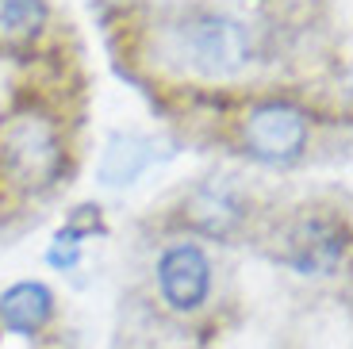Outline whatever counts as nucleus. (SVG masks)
Listing matches in <instances>:
<instances>
[{
  "instance_id": "1",
  "label": "nucleus",
  "mask_w": 353,
  "mask_h": 349,
  "mask_svg": "<svg viewBox=\"0 0 353 349\" xmlns=\"http://www.w3.org/2000/svg\"><path fill=\"white\" fill-rule=\"evenodd\" d=\"M0 173L19 192H46L62 181L65 146L46 112L19 108L0 123Z\"/></svg>"
},
{
  "instance_id": "2",
  "label": "nucleus",
  "mask_w": 353,
  "mask_h": 349,
  "mask_svg": "<svg viewBox=\"0 0 353 349\" xmlns=\"http://www.w3.org/2000/svg\"><path fill=\"white\" fill-rule=\"evenodd\" d=\"M181 46H185L192 70L203 77H234L250 61L246 31L219 12H196L181 27Z\"/></svg>"
},
{
  "instance_id": "3",
  "label": "nucleus",
  "mask_w": 353,
  "mask_h": 349,
  "mask_svg": "<svg viewBox=\"0 0 353 349\" xmlns=\"http://www.w3.org/2000/svg\"><path fill=\"white\" fill-rule=\"evenodd\" d=\"M307 134H311L307 115L296 104H284V100L257 104L246 115V123H242L246 154L265 161V166H288V161H296L307 150Z\"/></svg>"
},
{
  "instance_id": "4",
  "label": "nucleus",
  "mask_w": 353,
  "mask_h": 349,
  "mask_svg": "<svg viewBox=\"0 0 353 349\" xmlns=\"http://www.w3.org/2000/svg\"><path fill=\"white\" fill-rule=\"evenodd\" d=\"M158 288L169 311L192 315L212 296V261L208 253L192 242H176L161 253L158 261Z\"/></svg>"
},
{
  "instance_id": "5",
  "label": "nucleus",
  "mask_w": 353,
  "mask_h": 349,
  "mask_svg": "<svg viewBox=\"0 0 353 349\" xmlns=\"http://www.w3.org/2000/svg\"><path fill=\"white\" fill-rule=\"evenodd\" d=\"M345 257V230L334 219L307 215L284 235V261L303 277H327Z\"/></svg>"
},
{
  "instance_id": "6",
  "label": "nucleus",
  "mask_w": 353,
  "mask_h": 349,
  "mask_svg": "<svg viewBox=\"0 0 353 349\" xmlns=\"http://www.w3.org/2000/svg\"><path fill=\"white\" fill-rule=\"evenodd\" d=\"M246 219V203L227 184H200L185 200V223L208 238H230Z\"/></svg>"
},
{
  "instance_id": "7",
  "label": "nucleus",
  "mask_w": 353,
  "mask_h": 349,
  "mask_svg": "<svg viewBox=\"0 0 353 349\" xmlns=\"http://www.w3.org/2000/svg\"><path fill=\"white\" fill-rule=\"evenodd\" d=\"M54 319V292L43 280H19L0 292V326L19 338H35Z\"/></svg>"
},
{
  "instance_id": "8",
  "label": "nucleus",
  "mask_w": 353,
  "mask_h": 349,
  "mask_svg": "<svg viewBox=\"0 0 353 349\" xmlns=\"http://www.w3.org/2000/svg\"><path fill=\"white\" fill-rule=\"evenodd\" d=\"M154 161H158L154 139L134 134V131H115L112 139H108L104 154H100L97 177H100V184H108V188H127V184L139 181Z\"/></svg>"
},
{
  "instance_id": "9",
  "label": "nucleus",
  "mask_w": 353,
  "mask_h": 349,
  "mask_svg": "<svg viewBox=\"0 0 353 349\" xmlns=\"http://www.w3.org/2000/svg\"><path fill=\"white\" fill-rule=\"evenodd\" d=\"M50 19L46 0H0V39L4 43H31Z\"/></svg>"
},
{
  "instance_id": "10",
  "label": "nucleus",
  "mask_w": 353,
  "mask_h": 349,
  "mask_svg": "<svg viewBox=\"0 0 353 349\" xmlns=\"http://www.w3.org/2000/svg\"><path fill=\"white\" fill-rule=\"evenodd\" d=\"M100 230H104L100 203H77V208L70 211V219L62 223V230H58V235L73 238V242H85L88 235H100Z\"/></svg>"
},
{
  "instance_id": "11",
  "label": "nucleus",
  "mask_w": 353,
  "mask_h": 349,
  "mask_svg": "<svg viewBox=\"0 0 353 349\" xmlns=\"http://www.w3.org/2000/svg\"><path fill=\"white\" fill-rule=\"evenodd\" d=\"M81 261V242H73V238L65 235H54L50 250H46V265H54V269H73V265Z\"/></svg>"
}]
</instances>
